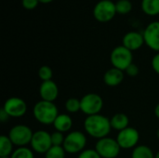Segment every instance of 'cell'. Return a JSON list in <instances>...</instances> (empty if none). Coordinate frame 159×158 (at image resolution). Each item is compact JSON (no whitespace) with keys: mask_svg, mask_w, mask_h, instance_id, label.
<instances>
[{"mask_svg":"<svg viewBox=\"0 0 159 158\" xmlns=\"http://www.w3.org/2000/svg\"><path fill=\"white\" fill-rule=\"evenodd\" d=\"M84 128L90 137L98 140L108 137L112 129L110 119L100 114L87 116L84 121Z\"/></svg>","mask_w":159,"mask_h":158,"instance_id":"6da1fadb","label":"cell"},{"mask_svg":"<svg viewBox=\"0 0 159 158\" xmlns=\"http://www.w3.org/2000/svg\"><path fill=\"white\" fill-rule=\"evenodd\" d=\"M33 115L37 122L43 125H53L59 115V112L54 102L41 100L34 104Z\"/></svg>","mask_w":159,"mask_h":158,"instance_id":"7a4b0ae2","label":"cell"},{"mask_svg":"<svg viewBox=\"0 0 159 158\" xmlns=\"http://www.w3.org/2000/svg\"><path fill=\"white\" fill-rule=\"evenodd\" d=\"M110 61L113 65V67L117 68L123 72L126 71V69L133 63V55L132 51L125 47L123 45L116 47L110 55Z\"/></svg>","mask_w":159,"mask_h":158,"instance_id":"3957f363","label":"cell"},{"mask_svg":"<svg viewBox=\"0 0 159 158\" xmlns=\"http://www.w3.org/2000/svg\"><path fill=\"white\" fill-rule=\"evenodd\" d=\"M87 144L86 135L78 130L69 132L65 136L62 147L67 154H80Z\"/></svg>","mask_w":159,"mask_h":158,"instance_id":"277c9868","label":"cell"},{"mask_svg":"<svg viewBox=\"0 0 159 158\" xmlns=\"http://www.w3.org/2000/svg\"><path fill=\"white\" fill-rule=\"evenodd\" d=\"M34 132L26 125H16L11 128L8 132V138L15 146L25 147L31 143Z\"/></svg>","mask_w":159,"mask_h":158,"instance_id":"5b68a950","label":"cell"},{"mask_svg":"<svg viewBox=\"0 0 159 158\" xmlns=\"http://www.w3.org/2000/svg\"><path fill=\"white\" fill-rule=\"evenodd\" d=\"M116 14V3L112 0H101L93 8V17L99 22H108Z\"/></svg>","mask_w":159,"mask_h":158,"instance_id":"8992f818","label":"cell"},{"mask_svg":"<svg viewBox=\"0 0 159 158\" xmlns=\"http://www.w3.org/2000/svg\"><path fill=\"white\" fill-rule=\"evenodd\" d=\"M95 150L102 158H116L120 153V146L116 140L110 137H105L98 140Z\"/></svg>","mask_w":159,"mask_h":158,"instance_id":"52a82bcc","label":"cell"},{"mask_svg":"<svg viewBox=\"0 0 159 158\" xmlns=\"http://www.w3.org/2000/svg\"><path fill=\"white\" fill-rule=\"evenodd\" d=\"M81 102V111L87 115H94L100 114L103 107V100L102 98L96 93H88L82 97L80 100Z\"/></svg>","mask_w":159,"mask_h":158,"instance_id":"ba28073f","label":"cell"},{"mask_svg":"<svg viewBox=\"0 0 159 158\" xmlns=\"http://www.w3.org/2000/svg\"><path fill=\"white\" fill-rule=\"evenodd\" d=\"M116 142L121 149H134L138 146L140 141V133L134 128H127L118 132Z\"/></svg>","mask_w":159,"mask_h":158,"instance_id":"9c48e42d","label":"cell"},{"mask_svg":"<svg viewBox=\"0 0 159 158\" xmlns=\"http://www.w3.org/2000/svg\"><path fill=\"white\" fill-rule=\"evenodd\" d=\"M32 150L38 154H46L51 147V134L45 130H38L34 132L31 141Z\"/></svg>","mask_w":159,"mask_h":158,"instance_id":"30bf717a","label":"cell"},{"mask_svg":"<svg viewBox=\"0 0 159 158\" xmlns=\"http://www.w3.org/2000/svg\"><path fill=\"white\" fill-rule=\"evenodd\" d=\"M9 117H21L27 112L26 102L19 97H11L7 99L2 108Z\"/></svg>","mask_w":159,"mask_h":158,"instance_id":"8fae6325","label":"cell"},{"mask_svg":"<svg viewBox=\"0 0 159 158\" xmlns=\"http://www.w3.org/2000/svg\"><path fill=\"white\" fill-rule=\"evenodd\" d=\"M144 43L154 51L159 52V21L149 23L143 31Z\"/></svg>","mask_w":159,"mask_h":158,"instance_id":"7c38bea8","label":"cell"},{"mask_svg":"<svg viewBox=\"0 0 159 158\" xmlns=\"http://www.w3.org/2000/svg\"><path fill=\"white\" fill-rule=\"evenodd\" d=\"M143 44H145L143 34L135 31L127 33L122 39V45L130 51L138 50L143 46Z\"/></svg>","mask_w":159,"mask_h":158,"instance_id":"4fadbf2b","label":"cell"},{"mask_svg":"<svg viewBox=\"0 0 159 158\" xmlns=\"http://www.w3.org/2000/svg\"><path fill=\"white\" fill-rule=\"evenodd\" d=\"M39 95L42 101L54 102L59 96V88L52 80L42 82L39 88Z\"/></svg>","mask_w":159,"mask_h":158,"instance_id":"5bb4252c","label":"cell"},{"mask_svg":"<svg viewBox=\"0 0 159 158\" xmlns=\"http://www.w3.org/2000/svg\"><path fill=\"white\" fill-rule=\"evenodd\" d=\"M124 80V72L117 68H111L107 70L103 75V81L105 85L109 87H116Z\"/></svg>","mask_w":159,"mask_h":158,"instance_id":"9a60e30c","label":"cell"},{"mask_svg":"<svg viewBox=\"0 0 159 158\" xmlns=\"http://www.w3.org/2000/svg\"><path fill=\"white\" fill-rule=\"evenodd\" d=\"M53 126L57 131L61 133L68 132L73 127V120L71 116L67 114H59L57 118L55 119Z\"/></svg>","mask_w":159,"mask_h":158,"instance_id":"2e32d148","label":"cell"},{"mask_svg":"<svg viewBox=\"0 0 159 158\" xmlns=\"http://www.w3.org/2000/svg\"><path fill=\"white\" fill-rule=\"evenodd\" d=\"M110 121H111L112 129L117 130L118 132L129 128V116L124 113H117L114 115L110 119Z\"/></svg>","mask_w":159,"mask_h":158,"instance_id":"e0dca14e","label":"cell"},{"mask_svg":"<svg viewBox=\"0 0 159 158\" xmlns=\"http://www.w3.org/2000/svg\"><path fill=\"white\" fill-rule=\"evenodd\" d=\"M142 9L148 16L159 15V0H142Z\"/></svg>","mask_w":159,"mask_h":158,"instance_id":"ac0fdd59","label":"cell"},{"mask_svg":"<svg viewBox=\"0 0 159 158\" xmlns=\"http://www.w3.org/2000/svg\"><path fill=\"white\" fill-rule=\"evenodd\" d=\"M14 144L8 138V136L1 135L0 137V157L10 156L13 153Z\"/></svg>","mask_w":159,"mask_h":158,"instance_id":"d6986e66","label":"cell"},{"mask_svg":"<svg viewBox=\"0 0 159 158\" xmlns=\"http://www.w3.org/2000/svg\"><path fill=\"white\" fill-rule=\"evenodd\" d=\"M131 158H156V156L150 147L146 145H138L132 150Z\"/></svg>","mask_w":159,"mask_h":158,"instance_id":"ffe728a7","label":"cell"},{"mask_svg":"<svg viewBox=\"0 0 159 158\" xmlns=\"http://www.w3.org/2000/svg\"><path fill=\"white\" fill-rule=\"evenodd\" d=\"M116 13L120 15H127L132 10V3L129 0H118L116 3Z\"/></svg>","mask_w":159,"mask_h":158,"instance_id":"44dd1931","label":"cell"},{"mask_svg":"<svg viewBox=\"0 0 159 158\" xmlns=\"http://www.w3.org/2000/svg\"><path fill=\"white\" fill-rule=\"evenodd\" d=\"M65 109L70 114L77 113L81 111V102L80 100L76 98H70L65 102Z\"/></svg>","mask_w":159,"mask_h":158,"instance_id":"7402d4cb","label":"cell"},{"mask_svg":"<svg viewBox=\"0 0 159 158\" xmlns=\"http://www.w3.org/2000/svg\"><path fill=\"white\" fill-rule=\"evenodd\" d=\"M65 150L62 146H52L46 154L45 158H65Z\"/></svg>","mask_w":159,"mask_h":158,"instance_id":"603a6c76","label":"cell"},{"mask_svg":"<svg viewBox=\"0 0 159 158\" xmlns=\"http://www.w3.org/2000/svg\"><path fill=\"white\" fill-rule=\"evenodd\" d=\"M10 158H34V153L31 149L25 147H18L15 151H13Z\"/></svg>","mask_w":159,"mask_h":158,"instance_id":"cb8c5ba5","label":"cell"},{"mask_svg":"<svg viewBox=\"0 0 159 158\" xmlns=\"http://www.w3.org/2000/svg\"><path fill=\"white\" fill-rule=\"evenodd\" d=\"M38 76L42 80V82L50 81V80H52L53 72H52V70H51V68L49 66L43 65L38 70Z\"/></svg>","mask_w":159,"mask_h":158,"instance_id":"d4e9b609","label":"cell"},{"mask_svg":"<svg viewBox=\"0 0 159 158\" xmlns=\"http://www.w3.org/2000/svg\"><path fill=\"white\" fill-rule=\"evenodd\" d=\"M64 140H65V136L63 135V133L57 131V130L54 131L53 133H51L52 146H62Z\"/></svg>","mask_w":159,"mask_h":158,"instance_id":"484cf974","label":"cell"},{"mask_svg":"<svg viewBox=\"0 0 159 158\" xmlns=\"http://www.w3.org/2000/svg\"><path fill=\"white\" fill-rule=\"evenodd\" d=\"M77 158H102L95 149H86L82 151Z\"/></svg>","mask_w":159,"mask_h":158,"instance_id":"4316f807","label":"cell"},{"mask_svg":"<svg viewBox=\"0 0 159 158\" xmlns=\"http://www.w3.org/2000/svg\"><path fill=\"white\" fill-rule=\"evenodd\" d=\"M38 4H39L38 0H21L22 7L27 10L34 9L38 6Z\"/></svg>","mask_w":159,"mask_h":158,"instance_id":"83f0119b","label":"cell"},{"mask_svg":"<svg viewBox=\"0 0 159 158\" xmlns=\"http://www.w3.org/2000/svg\"><path fill=\"white\" fill-rule=\"evenodd\" d=\"M125 72L127 73V74H128L129 77H135V76H137V75L139 74L140 70H139V67H138L136 64L131 63V64L126 69Z\"/></svg>","mask_w":159,"mask_h":158,"instance_id":"f1b7e54d","label":"cell"},{"mask_svg":"<svg viewBox=\"0 0 159 158\" xmlns=\"http://www.w3.org/2000/svg\"><path fill=\"white\" fill-rule=\"evenodd\" d=\"M152 68L157 74H159V52H157L152 59Z\"/></svg>","mask_w":159,"mask_h":158,"instance_id":"f546056e","label":"cell"},{"mask_svg":"<svg viewBox=\"0 0 159 158\" xmlns=\"http://www.w3.org/2000/svg\"><path fill=\"white\" fill-rule=\"evenodd\" d=\"M8 118H9L8 115L3 109H1L0 110V121L1 122H6V121H7Z\"/></svg>","mask_w":159,"mask_h":158,"instance_id":"4dcf8cb0","label":"cell"},{"mask_svg":"<svg viewBox=\"0 0 159 158\" xmlns=\"http://www.w3.org/2000/svg\"><path fill=\"white\" fill-rule=\"evenodd\" d=\"M155 115H156V116L159 119V103L156 106V108H155Z\"/></svg>","mask_w":159,"mask_h":158,"instance_id":"1f68e13d","label":"cell"},{"mask_svg":"<svg viewBox=\"0 0 159 158\" xmlns=\"http://www.w3.org/2000/svg\"><path fill=\"white\" fill-rule=\"evenodd\" d=\"M39 1V3H43V4H48V3H50V2H52V1H54V0H38Z\"/></svg>","mask_w":159,"mask_h":158,"instance_id":"d6a6232c","label":"cell"},{"mask_svg":"<svg viewBox=\"0 0 159 158\" xmlns=\"http://www.w3.org/2000/svg\"><path fill=\"white\" fill-rule=\"evenodd\" d=\"M156 158H159V151L157 152V154L156 155Z\"/></svg>","mask_w":159,"mask_h":158,"instance_id":"836d02e7","label":"cell"},{"mask_svg":"<svg viewBox=\"0 0 159 158\" xmlns=\"http://www.w3.org/2000/svg\"><path fill=\"white\" fill-rule=\"evenodd\" d=\"M157 138H158V139H159V129H158V130H157Z\"/></svg>","mask_w":159,"mask_h":158,"instance_id":"e575fe53","label":"cell"},{"mask_svg":"<svg viewBox=\"0 0 159 158\" xmlns=\"http://www.w3.org/2000/svg\"><path fill=\"white\" fill-rule=\"evenodd\" d=\"M0 158H10V156H6V157H0Z\"/></svg>","mask_w":159,"mask_h":158,"instance_id":"d590c367","label":"cell"}]
</instances>
